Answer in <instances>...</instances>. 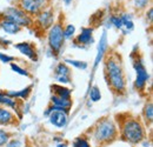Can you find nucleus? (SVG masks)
<instances>
[{
	"label": "nucleus",
	"instance_id": "f257e3e1",
	"mask_svg": "<svg viewBox=\"0 0 153 147\" xmlns=\"http://www.w3.org/2000/svg\"><path fill=\"white\" fill-rule=\"evenodd\" d=\"M105 79L108 87L117 95L126 93V76L123 67V60L118 53H107L104 62Z\"/></svg>",
	"mask_w": 153,
	"mask_h": 147
},
{
	"label": "nucleus",
	"instance_id": "f03ea898",
	"mask_svg": "<svg viewBox=\"0 0 153 147\" xmlns=\"http://www.w3.org/2000/svg\"><path fill=\"white\" fill-rule=\"evenodd\" d=\"M121 138L123 140L131 143V144H139L145 138V129L143 124L137 118H127L124 120L120 127Z\"/></svg>",
	"mask_w": 153,
	"mask_h": 147
},
{
	"label": "nucleus",
	"instance_id": "7ed1b4c3",
	"mask_svg": "<svg viewBox=\"0 0 153 147\" xmlns=\"http://www.w3.org/2000/svg\"><path fill=\"white\" fill-rule=\"evenodd\" d=\"M117 135H118V128L115 126L114 121L108 118H104L99 120L93 128V139L98 144L101 145L112 143L117 138Z\"/></svg>",
	"mask_w": 153,
	"mask_h": 147
},
{
	"label": "nucleus",
	"instance_id": "20e7f679",
	"mask_svg": "<svg viewBox=\"0 0 153 147\" xmlns=\"http://www.w3.org/2000/svg\"><path fill=\"white\" fill-rule=\"evenodd\" d=\"M0 17L4 19H7L20 27H32L34 25V19L27 13H25L22 10H20L18 6H11L7 7L2 13H0Z\"/></svg>",
	"mask_w": 153,
	"mask_h": 147
},
{
	"label": "nucleus",
	"instance_id": "39448f33",
	"mask_svg": "<svg viewBox=\"0 0 153 147\" xmlns=\"http://www.w3.org/2000/svg\"><path fill=\"white\" fill-rule=\"evenodd\" d=\"M47 40L51 50L58 54L59 51L61 50L64 42H65V37H64V25L61 22V18L58 21H56L50 28L47 33Z\"/></svg>",
	"mask_w": 153,
	"mask_h": 147
},
{
	"label": "nucleus",
	"instance_id": "423d86ee",
	"mask_svg": "<svg viewBox=\"0 0 153 147\" xmlns=\"http://www.w3.org/2000/svg\"><path fill=\"white\" fill-rule=\"evenodd\" d=\"M133 67L134 71H135V81H134V86L135 88L139 91V92H143L145 91L146 88V85H147V81H149V72L143 62V59L139 58L137 54V58L133 60Z\"/></svg>",
	"mask_w": 153,
	"mask_h": 147
},
{
	"label": "nucleus",
	"instance_id": "0eeeda50",
	"mask_svg": "<svg viewBox=\"0 0 153 147\" xmlns=\"http://www.w3.org/2000/svg\"><path fill=\"white\" fill-rule=\"evenodd\" d=\"M50 1L51 0H19L18 7L33 18L38 13H40L44 8L47 7Z\"/></svg>",
	"mask_w": 153,
	"mask_h": 147
},
{
	"label": "nucleus",
	"instance_id": "6e6552de",
	"mask_svg": "<svg viewBox=\"0 0 153 147\" xmlns=\"http://www.w3.org/2000/svg\"><path fill=\"white\" fill-rule=\"evenodd\" d=\"M36 26L40 28L41 31L48 30L54 22H56V16H54V10L52 7H46L44 8L40 13L36 16Z\"/></svg>",
	"mask_w": 153,
	"mask_h": 147
},
{
	"label": "nucleus",
	"instance_id": "1a4fd4ad",
	"mask_svg": "<svg viewBox=\"0 0 153 147\" xmlns=\"http://www.w3.org/2000/svg\"><path fill=\"white\" fill-rule=\"evenodd\" d=\"M14 47L19 51L21 54L27 56L32 61H38V53H37L36 46L32 42H27V41L19 42V44H16Z\"/></svg>",
	"mask_w": 153,
	"mask_h": 147
},
{
	"label": "nucleus",
	"instance_id": "9d476101",
	"mask_svg": "<svg viewBox=\"0 0 153 147\" xmlns=\"http://www.w3.org/2000/svg\"><path fill=\"white\" fill-rule=\"evenodd\" d=\"M94 41L93 39V28L92 27H82L80 31V34H78L74 39V44L79 46H88L92 45Z\"/></svg>",
	"mask_w": 153,
	"mask_h": 147
},
{
	"label": "nucleus",
	"instance_id": "9b49d317",
	"mask_svg": "<svg viewBox=\"0 0 153 147\" xmlns=\"http://www.w3.org/2000/svg\"><path fill=\"white\" fill-rule=\"evenodd\" d=\"M48 119L53 126H56L58 128H62L67 124L68 113H66L64 111H52L48 115Z\"/></svg>",
	"mask_w": 153,
	"mask_h": 147
},
{
	"label": "nucleus",
	"instance_id": "f8f14e48",
	"mask_svg": "<svg viewBox=\"0 0 153 147\" xmlns=\"http://www.w3.org/2000/svg\"><path fill=\"white\" fill-rule=\"evenodd\" d=\"M18 122L17 115L7 107H0V126H12Z\"/></svg>",
	"mask_w": 153,
	"mask_h": 147
},
{
	"label": "nucleus",
	"instance_id": "ddd939ff",
	"mask_svg": "<svg viewBox=\"0 0 153 147\" xmlns=\"http://www.w3.org/2000/svg\"><path fill=\"white\" fill-rule=\"evenodd\" d=\"M0 28L6 33V34H10V36H14V34H18L20 31L22 30L19 25L7 20V19H4L0 17Z\"/></svg>",
	"mask_w": 153,
	"mask_h": 147
},
{
	"label": "nucleus",
	"instance_id": "4468645a",
	"mask_svg": "<svg viewBox=\"0 0 153 147\" xmlns=\"http://www.w3.org/2000/svg\"><path fill=\"white\" fill-rule=\"evenodd\" d=\"M51 102L53 106H57L61 110L66 111L67 113H70V110L72 107V100H67V99H62L60 97H57L54 94H52L51 97Z\"/></svg>",
	"mask_w": 153,
	"mask_h": 147
},
{
	"label": "nucleus",
	"instance_id": "2eb2a0df",
	"mask_svg": "<svg viewBox=\"0 0 153 147\" xmlns=\"http://www.w3.org/2000/svg\"><path fill=\"white\" fill-rule=\"evenodd\" d=\"M51 90L52 93L57 97H60L62 99H67V100H71V95H72V91L67 87H64L61 85H52L51 86Z\"/></svg>",
	"mask_w": 153,
	"mask_h": 147
},
{
	"label": "nucleus",
	"instance_id": "dca6fc26",
	"mask_svg": "<svg viewBox=\"0 0 153 147\" xmlns=\"http://www.w3.org/2000/svg\"><path fill=\"white\" fill-rule=\"evenodd\" d=\"M18 101L19 100L6 95L5 92H0V105H2L4 107H10L12 110H18Z\"/></svg>",
	"mask_w": 153,
	"mask_h": 147
},
{
	"label": "nucleus",
	"instance_id": "f3484780",
	"mask_svg": "<svg viewBox=\"0 0 153 147\" xmlns=\"http://www.w3.org/2000/svg\"><path fill=\"white\" fill-rule=\"evenodd\" d=\"M120 19H121V24H123L121 30H124L125 33H130L131 31H133L134 24L133 20H132V17L130 14L123 13V14H120Z\"/></svg>",
	"mask_w": 153,
	"mask_h": 147
},
{
	"label": "nucleus",
	"instance_id": "a211bd4d",
	"mask_svg": "<svg viewBox=\"0 0 153 147\" xmlns=\"http://www.w3.org/2000/svg\"><path fill=\"white\" fill-rule=\"evenodd\" d=\"M31 91H32V86H28L21 91H18V92H13V91H7L5 92L6 95L13 98V99H17V100H20V99H27L28 95L31 94Z\"/></svg>",
	"mask_w": 153,
	"mask_h": 147
},
{
	"label": "nucleus",
	"instance_id": "6ab92c4d",
	"mask_svg": "<svg viewBox=\"0 0 153 147\" xmlns=\"http://www.w3.org/2000/svg\"><path fill=\"white\" fill-rule=\"evenodd\" d=\"M54 76H71V68L65 62H59L54 70Z\"/></svg>",
	"mask_w": 153,
	"mask_h": 147
},
{
	"label": "nucleus",
	"instance_id": "aec40b11",
	"mask_svg": "<svg viewBox=\"0 0 153 147\" xmlns=\"http://www.w3.org/2000/svg\"><path fill=\"white\" fill-rule=\"evenodd\" d=\"M144 118L146 121L149 122H152V119H153V105H152V101H149L146 102L145 107H144Z\"/></svg>",
	"mask_w": 153,
	"mask_h": 147
},
{
	"label": "nucleus",
	"instance_id": "412c9836",
	"mask_svg": "<svg viewBox=\"0 0 153 147\" xmlns=\"http://www.w3.org/2000/svg\"><path fill=\"white\" fill-rule=\"evenodd\" d=\"M90 100L93 102H98L99 100H101V92L96 85L90 90Z\"/></svg>",
	"mask_w": 153,
	"mask_h": 147
},
{
	"label": "nucleus",
	"instance_id": "4be33fe9",
	"mask_svg": "<svg viewBox=\"0 0 153 147\" xmlns=\"http://www.w3.org/2000/svg\"><path fill=\"white\" fill-rule=\"evenodd\" d=\"M65 64H70L72 66H74L79 70H86L87 68V62L85 61H80V60H73V59H65Z\"/></svg>",
	"mask_w": 153,
	"mask_h": 147
},
{
	"label": "nucleus",
	"instance_id": "5701e85b",
	"mask_svg": "<svg viewBox=\"0 0 153 147\" xmlns=\"http://www.w3.org/2000/svg\"><path fill=\"white\" fill-rule=\"evenodd\" d=\"M74 33H76V27H74V25L68 24V25H66V27H64V37H65V39H71V38H73L74 37Z\"/></svg>",
	"mask_w": 153,
	"mask_h": 147
},
{
	"label": "nucleus",
	"instance_id": "b1692460",
	"mask_svg": "<svg viewBox=\"0 0 153 147\" xmlns=\"http://www.w3.org/2000/svg\"><path fill=\"white\" fill-rule=\"evenodd\" d=\"M150 1L151 0H133V6L135 10L143 11L147 8V6L150 5Z\"/></svg>",
	"mask_w": 153,
	"mask_h": 147
},
{
	"label": "nucleus",
	"instance_id": "393cba45",
	"mask_svg": "<svg viewBox=\"0 0 153 147\" xmlns=\"http://www.w3.org/2000/svg\"><path fill=\"white\" fill-rule=\"evenodd\" d=\"M105 47H106V37L104 36V37H102V39H101V45L99 46V53H98V55H97L96 64H94V66H98L99 60L102 58V54H104V52H105Z\"/></svg>",
	"mask_w": 153,
	"mask_h": 147
},
{
	"label": "nucleus",
	"instance_id": "a878e982",
	"mask_svg": "<svg viewBox=\"0 0 153 147\" xmlns=\"http://www.w3.org/2000/svg\"><path fill=\"white\" fill-rule=\"evenodd\" d=\"M11 68H12V71H14L16 73L20 74V75H24V76H31V74L28 73V71L24 70L22 67H20L19 65H17V64H14V62H11Z\"/></svg>",
	"mask_w": 153,
	"mask_h": 147
},
{
	"label": "nucleus",
	"instance_id": "bb28decb",
	"mask_svg": "<svg viewBox=\"0 0 153 147\" xmlns=\"http://www.w3.org/2000/svg\"><path fill=\"white\" fill-rule=\"evenodd\" d=\"M8 138H10V134L6 131L0 128V147L5 146L8 143Z\"/></svg>",
	"mask_w": 153,
	"mask_h": 147
},
{
	"label": "nucleus",
	"instance_id": "cd10ccee",
	"mask_svg": "<svg viewBox=\"0 0 153 147\" xmlns=\"http://www.w3.org/2000/svg\"><path fill=\"white\" fill-rule=\"evenodd\" d=\"M73 147H91L88 141L84 138H78L76 141L73 143Z\"/></svg>",
	"mask_w": 153,
	"mask_h": 147
},
{
	"label": "nucleus",
	"instance_id": "c85d7f7f",
	"mask_svg": "<svg viewBox=\"0 0 153 147\" xmlns=\"http://www.w3.org/2000/svg\"><path fill=\"white\" fill-rule=\"evenodd\" d=\"M16 60V56H11V55H7L2 52H0V62H4V64H11L12 61Z\"/></svg>",
	"mask_w": 153,
	"mask_h": 147
},
{
	"label": "nucleus",
	"instance_id": "c756f323",
	"mask_svg": "<svg viewBox=\"0 0 153 147\" xmlns=\"http://www.w3.org/2000/svg\"><path fill=\"white\" fill-rule=\"evenodd\" d=\"M111 22H112V25L114 26L115 28H118V30H121V27H123V24H121V19H120V16H112V17H111Z\"/></svg>",
	"mask_w": 153,
	"mask_h": 147
},
{
	"label": "nucleus",
	"instance_id": "7c9ffc66",
	"mask_svg": "<svg viewBox=\"0 0 153 147\" xmlns=\"http://www.w3.org/2000/svg\"><path fill=\"white\" fill-rule=\"evenodd\" d=\"M56 80L60 84H70L72 81L71 76H56Z\"/></svg>",
	"mask_w": 153,
	"mask_h": 147
},
{
	"label": "nucleus",
	"instance_id": "2f4dec72",
	"mask_svg": "<svg viewBox=\"0 0 153 147\" xmlns=\"http://www.w3.org/2000/svg\"><path fill=\"white\" fill-rule=\"evenodd\" d=\"M6 147H21V141L18 139H13L6 144Z\"/></svg>",
	"mask_w": 153,
	"mask_h": 147
},
{
	"label": "nucleus",
	"instance_id": "473e14b6",
	"mask_svg": "<svg viewBox=\"0 0 153 147\" xmlns=\"http://www.w3.org/2000/svg\"><path fill=\"white\" fill-rule=\"evenodd\" d=\"M12 42L10 41V40H6L5 38H0V46L1 47H7V46H10Z\"/></svg>",
	"mask_w": 153,
	"mask_h": 147
},
{
	"label": "nucleus",
	"instance_id": "72a5a7b5",
	"mask_svg": "<svg viewBox=\"0 0 153 147\" xmlns=\"http://www.w3.org/2000/svg\"><path fill=\"white\" fill-rule=\"evenodd\" d=\"M152 13H153L152 7H150L149 11L146 12V18H149V21H150V22H152Z\"/></svg>",
	"mask_w": 153,
	"mask_h": 147
},
{
	"label": "nucleus",
	"instance_id": "f704fd0d",
	"mask_svg": "<svg viewBox=\"0 0 153 147\" xmlns=\"http://www.w3.org/2000/svg\"><path fill=\"white\" fill-rule=\"evenodd\" d=\"M57 147H68L66 144H59V145H57Z\"/></svg>",
	"mask_w": 153,
	"mask_h": 147
},
{
	"label": "nucleus",
	"instance_id": "c9c22d12",
	"mask_svg": "<svg viewBox=\"0 0 153 147\" xmlns=\"http://www.w3.org/2000/svg\"><path fill=\"white\" fill-rule=\"evenodd\" d=\"M64 1H65V4H66V5H70V4L72 2V0H64Z\"/></svg>",
	"mask_w": 153,
	"mask_h": 147
}]
</instances>
